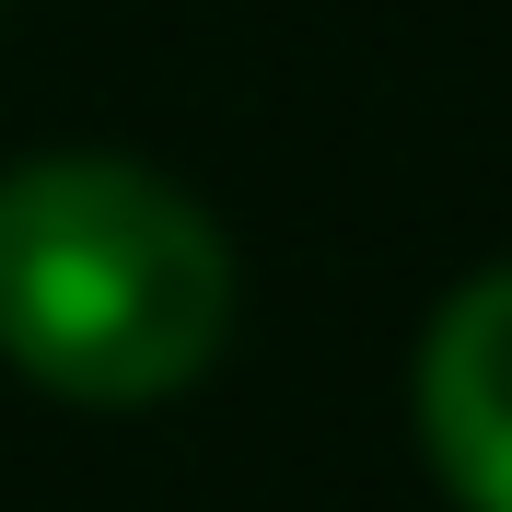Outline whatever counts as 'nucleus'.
Instances as JSON below:
<instances>
[{
    "label": "nucleus",
    "instance_id": "obj_1",
    "mask_svg": "<svg viewBox=\"0 0 512 512\" xmlns=\"http://www.w3.org/2000/svg\"><path fill=\"white\" fill-rule=\"evenodd\" d=\"M233 326V256L198 198L117 152H47L0 175V361L70 408H152L210 373Z\"/></svg>",
    "mask_w": 512,
    "mask_h": 512
},
{
    "label": "nucleus",
    "instance_id": "obj_2",
    "mask_svg": "<svg viewBox=\"0 0 512 512\" xmlns=\"http://www.w3.org/2000/svg\"><path fill=\"white\" fill-rule=\"evenodd\" d=\"M419 443L466 512H512V268H478L419 338Z\"/></svg>",
    "mask_w": 512,
    "mask_h": 512
}]
</instances>
